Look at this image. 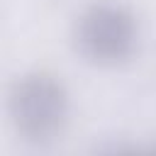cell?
I'll return each instance as SVG.
<instances>
[{
  "instance_id": "cell-1",
  "label": "cell",
  "mask_w": 156,
  "mask_h": 156,
  "mask_svg": "<svg viewBox=\"0 0 156 156\" xmlns=\"http://www.w3.org/2000/svg\"><path fill=\"white\" fill-rule=\"evenodd\" d=\"M12 129L29 144H49L58 139L71 119V93L61 76L32 68L20 73L5 100Z\"/></svg>"
},
{
  "instance_id": "cell-2",
  "label": "cell",
  "mask_w": 156,
  "mask_h": 156,
  "mask_svg": "<svg viewBox=\"0 0 156 156\" xmlns=\"http://www.w3.org/2000/svg\"><path fill=\"white\" fill-rule=\"evenodd\" d=\"M71 41L85 63L117 68L127 63L139 46V20L124 2L95 0L76 15Z\"/></svg>"
}]
</instances>
